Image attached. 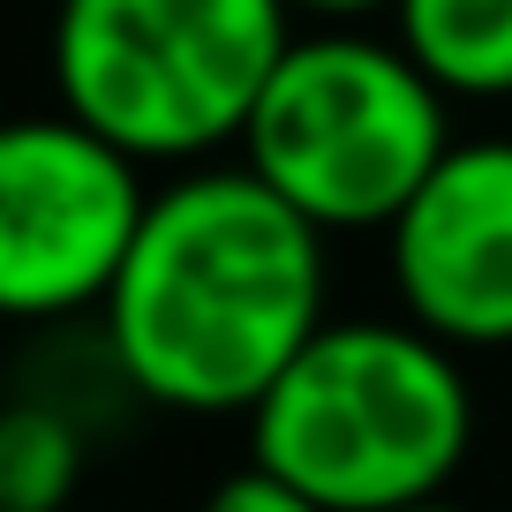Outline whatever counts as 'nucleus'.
<instances>
[{"instance_id": "nucleus-12", "label": "nucleus", "mask_w": 512, "mask_h": 512, "mask_svg": "<svg viewBox=\"0 0 512 512\" xmlns=\"http://www.w3.org/2000/svg\"><path fill=\"white\" fill-rule=\"evenodd\" d=\"M68 512H83V505H68Z\"/></svg>"}, {"instance_id": "nucleus-4", "label": "nucleus", "mask_w": 512, "mask_h": 512, "mask_svg": "<svg viewBox=\"0 0 512 512\" xmlns=\"http://www.w3.org/2000/svg\"><path fill=\"white\" fill-rule=\"evenodd\" d=\"M452 98L407 61L400 38L317 31L287 38L241 128V166L324 234H369L445 159Z\"/></svg>"}, {"instance_id": "nucleus-10", "label": "nucleus", "mask_w": 512, "mask_h": 512, "mask_svg": "<svg viewBox=\"0 0 512 512\" xmlns=\"http://www.w3.org/2000/svg\"><path fill=\"white\" fill-rule=\"evenodd\" d=\"M287 8H309V16L347 23V16H369V8H392V0H287Z\"/></svg>"}, {"instance_id": "nucleus-6", "label": "nucleus", "mask_w": 512, "mask_h": 512, "mask_svg": "<svg viewBox=\"0 0 512 512\" xmlns=\"http://www.w3.org/2000/svg\"><path fill=\"white\" fill-rule=\"evenodd\" d=\"M400 309L445 347H512V144H445L422 189L392 211Z\"/></svg>"}, {"instance_id": "nucleus-9", "label": "nucleus", "mask_w": 512, "mask_h": 512, "mask_svg": "<svg viewBox=\"0 0 512 512\" xmlns=\"http://www.w3.org/2000/svg\"><path fill=\"white\" fill-rule=\"evenodd\" d=\"M196 512H324V505L309 490H294L287 475H272L264 460H249V467H234V475L211 482Z\"/></svg>"}, {"instance_id": "nucleus-2", "label": "nucleus", "mask_w": 512, "mask_h": 512, "mask_svg": "<svg viewBox=\"0 0 512 512\" xmlns=\"http://www.w3.org/2000/svg\"><path fill=\"white\" fill-rule=\"evenodd\" d=\"M467 445L475 392L460 347L415 317H324L249 407V460L309 490L324 512H392L437 497L460 475Z\"/></svg>"}, {"instance_id": "nucleus-5", "label": "nucleus", "mask_w": 512, "mask_h": 512, "mask_svg": "<svg viewBox=\"0 0 512 512\" xmlns=\"http://www.w3.org/2000/svg\"><path fill=\"white\" fill-rule=\"evenodd\" d=\"M144 204V166L68 106L0 121V317L46 324L98 309Z\"/></svg>"}, {"instance_id": "nucleus-7", "label": "nucleus", "mask_w": 512, "mask_h": 512, "mask_svg": "<svg viewBox=\"0 0 512 512\" xmlns=\"http://www.w3.org/2000/svg\"><path fill=\"white\" fill-rule=\"evenodd\" d=\"M392 38L445 98H512V0H392Z\"/></svg>"}, {"instance_id": "nucleus-11", "label": "nucleus", "mask_w": 512, "mask_h": 512, "mask_svg": "<svg viewBox=\"0 0 512 512\" xmlns=\"http://www.w3.org/2000/svg\"><path fill=\"white\" fill-rule=\"evenodd\" d=\"M392 512H467V505H452V497L437 490V497H415V505H392Z\"/></svg>"}, {"instance_id": "nucleus-3", "label": "nucleus", "mask_w": 512, "mask_h": 512, "mask_svg": "<svg viewBox=\"0 0 512 512\" xmlns=\"http://www.w3.org/2000/svg\"><path fill=\"white\" fill-rule=\"evenodd\" d=\"M287 38V0H61L53 91L136 166H181L241 144Z\"/></svg>"}, {"instance_id": "nucleus-8", "label": "nucleus", "mask_w": 512, "mask_h": 512, "mask_svg": "<svg viewBox=\"0 0 512 512\" xmlns=\"http://www.w3.org/2000/svg\"><path fill=\"white\" fill-rule=\"evenodd\" d=\"M83 482V437L61 407L8 400L0 407V512H68Z\"/></svg>"}, {"instance_id": "nucleus-1", "label": "nucleus", "mask_w": 512, "mask_h": 512, "mask_svg": "<svg viewBox=\"0 0 512 512\" xmlns=\"http://www.w3.org/2000/svg\"><path fill=\"white\" fill-rule=\"evenodd\" d=\"M324 241L332 234L249 166L151 189L98 302L113 369L174 415H249L324 324Z\"/></svg>"}]
</instances>
